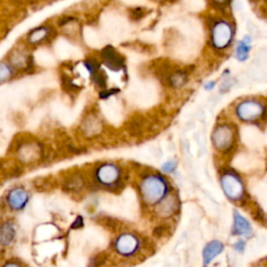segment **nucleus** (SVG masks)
<instances>
[{"label":"nucleus","mask_w":267,"mask_h":267,"mask_svg":"<svg viewBox=\"0 0 267 267\" xmlns=\"http://www.w3.org/2000/svg\"><path fill=\"white\" fill-rule=\"evenodd\" d=\"M238 118L246 122H254L264 114L263 106L256 100H246L238 104L236 108Z\"/></svg>","instance_id":"6"},{"label":"nucleus","mask_w":267,"mask_h":267,"mask_svg":"<svg viewBox=\"0 0 267 267\" xmlns=\"http://www.w3.org/2000/svg\"><path fill=\"white\" fill-rule=\"evenodd\" d=\"M178 208H180L178 198L176 196H174V194H170V196H167L164 200H162L159 204H158L156 213L161 218H169L174 216L178 211Z\"/></svg>","instance_id":"12"},{"label":"nucleus","mask_w":267,"mask_h":267,"mask_svg":"<svg viewBox=\"0 0 267 267\" xmlns=\"http://www.w3.org/2000/svg\"><path fill=\"white\" fill-rule=\"evenodd\" d=\"M4 267H21V266L18 264H15V263H8Z\"/></svg>","instance_id":"35"},{"label":"nucleus","mask_w":267,"mask_h":267,"mask_svg":"<svg viewBox=\"0 0 267 267\" xmlns=\"http://www.w3.org/2000/svg\"><path fill=\"white\" fill-rule=\"evenodd\" d=\"M104 124L102 121L96 114L90 113L84 118L80 124V132L86 137H96L102 132Z\"/></svg>","instance_id":"11"},{"label":"nucleus","mask_w":267,"mask_h":267,"mask_svg":"<svg viewBox=\"0 0 267 267\" xmlns=\"http://www.w3.org/2000/svg\"><path fill=\"white\" fill-rule=\"evenodd\" d=\"M94 176L98 184L113 189L120 185L121 178H122V170L117 164L106 162L95 168Z\"/></svg>","instance_id":"2"},{"label":"nucleus","mask_w":267,"mask_h":267,"mask_svg":"<svg viewBox=\"0 0 267 267\" xmlns=\"http://www.w3.org/2000/svg\"><path fill=\"white\" fill-rule=\"evenodd\" d=\"M6 200L12 210H22L28 202V193L24 188L17 187L10 191Z\"/></svg>","instance_id":"14"},{"label":"nucleus","mask_w":267,"mask_h":267,"mask_svg":"<svg viewBox=\"0 0 267 267\" xmlns=\"http://www.w3.org/2000/svg\"><path fill=\"white\" fill-rule=\"evenodd\" d=\"M8 62L17 72H26L34 69V62L32 56L26 47H14L8 56Z\"/></svg>","instance_id":"5"},{"label":"nucleus","mask_w":267,"mask_h":267,"mask_svg":"<svg viewBox=\"0 0 267 267\" xmlns=\"http://www.w3.org/2000/svg\"><path fill=\"white\" fill-rule=\"evenodd\" d=\"M214 2H218V4H222V2H226V0H214Z\"/></svg>","instance_id":"37"},{"label":"nucleus","mask_w":267,"mask_h":267,"mask_svg":"<svg viewBox=\"0 0 267 267\" xmlns=\"http://www.w3.org/2000/svg\"><path fill=\"white\" fill-rule=\"evenodd\" d=\"M234 139V130L226 124L220 126L216 130H214L212 134L213 145L217 150L222 152L228 150L233 146Z\"/></svg>","instance_id":"7"},{"label":"nucleus","mask_w":267,"mask_h":267,"mask_svg":"<svg viewBox=\"0 0 267 267\" xmlns=\"http://www.w3.org/2000/svg\"><path fill=\"white\" fill-rule=\"evenodd\" d=\"M140 191L143 200L150 204H159L166 198L168 184L160 174L145 176L140 184Z\"/></svg>","instance_id":"1"},{"label":"nucleus","mask_w":267,"mask_h":267,"mask_svg":"<svg viewBox=\"0 0 267 267\" xmlns=\"http://www.w3.org/2000/svg\"><path fill=\"white\" fill-rule=\"evenodd\" d=\"M100 62L112 71H121L126 68V58L113 46H106L100 52Z\"/></svg>","instance_id":"8"},{"label":"nucleus","mask_w":267,"mask_h":267,"mask_svg":"<svg viewBox=\"0 0 267 267\" xmlns=\"http://www.w3.org/2000/svg\"><path fill=\"white\" fill-rule=\"evenodd\" d=\"M215 86V82H210L209 84H206V89H207V90H211V89H213V87Z\"/></svg>","instance_id":"34"},{"label":"nucleus","mask_w":267,"mask_h":267,"mask_svg":"<svg viewBox=\"0 0 267 267\" xmlns=\"http://www.w3.org/2000/svg\"><path fill=\"white\" fill-rule=\"evenodd\" d=\"M18 72L12 67L8 62H0V84L10 82L17 76Z\"/></svg>","instance_id":"19"},{"label":"nucleus","mask_w":267,"mask_h":267,"mask_svg":"<svg viewBox=\"0 0 267 267\" xmlns=\"http://www.w3.org/2000/svg\"><path fill=\"white\" fill-rule=\"evenodd\" d=\"M233 28L228 21H216L211 28V42L216 50H224L233 39Z\"/></svg>","instance_id":"4"},{"label":"nucleus","mask_w":267,"mask_h":267,"mask_svg":"<svg viewBox=\"0 0 267 267\" xmlns=\"http://www.w3.org/2000/svg\"><path fill=\"white\" fill-rule=\"evenodd\" d=\"M140 248V240L134 234H124L118 237L115 242V250L122 256L130 257L135 254Z\"/></svg>","instance_id":"10"},{"label":"nucleus","mask_w":267,"mask_h":267,"mask_svg":"<svg viewBox=\"0 0 267 267\" xmlns=\"http://www.w3.org/2000/svg\"><path fill=\"white\" fill-rule=\"evenodd\" d=\"M220 185L226 196L233 202L244 198V186L239 176L232 172H226L220 178Z\"/></svg>","instance_id":"3"},{"label":"nucleus","mask_w":267,"mask_h":267,"mask_svg":"<svg viewBox=\"0 0 267 267\" xmlns=\"http://www.w3.org/2000/svg\"><path fill=\"white\" fill-rule=\"evenodd\" d=\"M180 266V262L178 260H174L172 262H169L168 264H166L164 267H178Z\"/></svg>","instance_id":"33"},{"label":"nucleus","mask_w":267,"mask_h":267,"mask_svg":"<svg viewBox=\"0 0 267 267\" xmlns=\"http://www.w3.org/2000/svg\"><path fill=\"white\" fill-rule=\"evenodd\" d=\"M233 84H234V82H233L232 78H226V80L222 82V84L220 86V90H222V91H224V90L230 89V87L233 86Z\"/></svg>","instance_id":"31"},{"label":"nucleus","mask_w":267,"mask_h":267,"mask_svg":"<svg viewBox=\"0 0 267 267\" xmlns=\"http://www.w3.org/2000/svg\"><path fill=\"white\" fill-rule=\"evenodd\" d=\"M82 226H84V220H82V216H78V218L74 220V222L72 224L71 228H74V230H76V228H82Z\"/></svg>","instance_id":"32"},{"label":"nucleus","mask_w":267,"mask_h":267,"mask_svg":"<svg viewBox=\"0 0 267 267\" xmlns=\"http://www.w3.org/2000/svg\"><path fill=\"white\" fill-rule=\"evenodd\" d=\"M176 167H178V162L176 161H174V160H169V161L165 162L162 165V170L165 174H172V172H174L176 170Z\"/></svg>","instance_id":"27"},{"label":"nucleus","mask_w":267,"mask_h":267,"mask_svg":"<svg viewBox=\"0 0 267 267\" xmlns=\"http://www.w3.org/2000/svg\"><path fill=\"white\" fill-rule=\"evenodd\" d=\"M254 267H267V264H263V263H261V264H259V265H257V266H254Z\"/></svg>","instance_id":"36"},{"label":"nucleus","mask_w":267,"mask_h":267,"mask_svg":"<svg viewBox=\"0 0 267 267\" xmlns=\"http://www.w3.org/2000/svg\"><path fill=\"white\" fill-rule=\"evenodd\" d=\"M250 50V47L246 43V41H240L236 47V58L239 60H241V62H244V60H246L248 58Z\"/></svg>","instance_id":"21"},{"label":"nucleus","mask_w":267,"mask_h":267,"mask_svg":"<svg viewBox=\"0 0 267 267\" xmlns=\"http://www.w3.org/2000/svg\"><path fill=\"white\" fill-rule=\"evenodd\" d=\"M118 92H119V90L116 89V88H112V89H108L106 88V89L100 91V98H102V100H108V98H110L111 96L117 94Z\"/></svg>","instance_id":"29"},{"label":"nucleus","mask_w":267,"mask_h":267,"mask_svg":"<svg viewBox=\"0 0 267 267\" xmlns=\"http://www.w3.org/2000/svg\"><path fill=\"white\" fill-rule=\"evenodd\" d=\"M100 60L96 58L94 56H90V58H87L86 60L84 62V68L87 69V71L89 72V74L91 76V78L96 74L97 72H98L100 70Z\"/></svg>","instance_id":"20"},{"label":"nucleus","mask_w":267,"mask_h":267,"mask_svg":"<svg viewBox=\"0 0 267 267\" xmlns=\"http://www.w3.org/2000/svg\"><path fill=\"white\" fill-rule=\"evenodd\" d=\"M233 248H234V250H235L237 252H240V254L244 252V250H246V241H244V240H238V241L236 242V244L233 246Z\"/></svg>","instance_id":"30"},{"label":"nucleus","mask_w":267,"mask_h":267,"mask_svg":"<svg viewBox=\"0 0 267 267\" xmlns=\"http://www.w3.org/2000/svg\"><path fill=\"white\" fill-rule=\"evenodd\" d=\"M92 78H93V82H94L95 86L98 89H100V91H102V90L108 88L106 87L108 78H106V76L104 74V72L102 69L98 72H97L96 74H94L92 76Z\"/></svg>","instance_id":"22"},{"label":"nucleus","mask_w":267,"mask_h":267,"mask_svg":"<svg viewBox=\"0 0 267 267\" xmlns=\"http://www.w3.org/2000/svg\"><path fill=\"white\" fill-rule=\"evenodd\" d=\"M100 222L106 226V228L108 230H117L120 226H119V222L115 220V218L113 217H108V216H104L102 217V220H100Z\"/></svg>","instance_id":"25"},{"label":"nucleus","mask_w":267,"mask_h":267,"mask_svg":"<svg viewBox=\"0 0 267 267\" xmlns=\"http://www.w3.org/2000/svg\"><path fill=\"white\" fill-rule=\"evenodd\" d=\"M108 256L106 252H100L90 260L88 267H102L106 262Z\"/></svg>","instance_id":"24"},{"label":"nucleus","mask_w":267,"mask_h":267,"mask_svg":"<svg viewBox=\"0 0 267 267\" xmlns=\"http://www.w3.org/2000/svg\"><path fill=\"white\" fill-rule=\"evenodd\" d=\"M86 185L84 176L80 172H71L69 176H65L62 182V188L64 191L69 193H78Z\"/></svg>","instance_id":"16"},{"label":"nucleus","mask_w":267,"mask_h":267,"mask_svg":"<svg viewBox=\"0 0 267 267\" xmlns=\"http://www.w3.org/2000/svg\"><path fill=\"white\" fill-rule=\"evenodd\" d=\"M16 230L10 222H6L0 226V244L2 246H10L14 241Z\"/></svg>","instance_id":"17"},{"label":"nucleus","mask_w":267,"mask_h":267,"mask_svg":"<svg viewBox=\"0 0 267 267\" xmlns=\"http://www.w3.org/2000/svg\"><path fill=\"white\" fill-rule=\"evenodd\" d=\"M54 34V28L50 24H42L37 28H32L26 34V43L30 46H39L50 42Z\"/></svg>","instance_id":"9"},{"label":"nucleus","mask_w":267,"mask_h":267,"mask_svg":"<svg viewBox=\"0 0 267 267\" xmlns=\"http://www.w3.org/2000/svg\"><path fill=\"white\" fill-rule=\"evenodd\" d=\"M233 234L250 239L254 235V230L250 222L238 211L233 212Z\"/></svg>","instance_id":"13"},{"label":"nucleus","mask_w":267,"mask_h":267,"mask_svg":"<svg viewBox=\"0 0 267 267\" xmlns=\"http://www.w3.org/2000/svg\"><path fill=\"white\" fill-rule=\"evenodd\" d=\"M167 80H168L169 84H170L172 88L180 89L182 87H184L185 84H187L188 76H187L186 72L178 70V71L172 72V74L168 76Z\"/></svg>","instance_id":"18"},{"label":"nucleus","mask_w":267,"mask_h":267,"mask_svg":"<svg viewBox=\"0 0 267 267\" xmlns=\"http://www.w3.org/2000/svg\"><path fill=\"white\" fill-rule=\"evenodd\" d=\"M224 250V246L220 240H213L210 241L209 244L204 246L202 250V264L204 267H208L213 260L222 254Z\"/></svg>","instance_id":"15"},{"label":"nucleus","mask_w":267,"mask_h":267,"mask_svg":"<svg viewBox=\"0 0 267 267\" xmlns=\"http://www.w3.org/2000/svg\"><path fill=\"white\" fill-rule=\"evenodd\" d=\"M168 232V228L166 226H158L154 228V236H156V238H162L164 237Z\"/></svg>","instance_id":"28"},{"label":"nucleus","mask_w":267,"mask_h":267,"mask_svg":"<svg viewBox=\"0 0 267 267\" xmlns=\"http://www.w3.org/2000/svg\"><path fill=\"white\" fill-rule=\"evenodd\" d=\"M148 14L146 8H141V6H136L130 10L128 12V16L132 21H140L142 20Z\"/></svg>","instance_id":"23"},{"label":"nucleus","mask_w":267,"mask_h":267,"mask_svg":"<svg viewBox=\"0 0 267 267\" xmlns=\"http://www.w3.org/2000/svg\"><path fill=\"white\" fill-rule=\"evenodd\" d=\"M34 185L36 187V189H38L40 191H46L50 189V178H37L34 182Z\"/></svg>","instance_id":"26"}]
</instances>
